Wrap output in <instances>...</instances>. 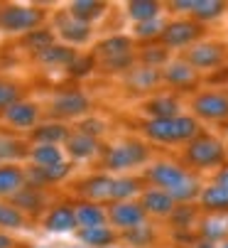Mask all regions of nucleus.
Returning <instances> with one entry per match:
<instances>
[{"instance_id":"39","label":"nucleus","mask_w":228,"mask_h":248,"mask_svg":"<svg viewBox=\"0 0 228 248\" xmlns=\"http://www.w3.org/2000/svg\"><path fill=\"white\" fill-rule=\"evenodd\" d=\"M17 101H20V86L10 81H0V111L5 113Z\"/></svg>"},{"instance_id":"20","label":"nucleus","mask_w":228,"mask_h":248,"mask_svg":"<svg viewBox=\"0 0 228 248\" xmlns=\"http://www.w3.org/2000/svg\"><path fill=\"white\" fill-rule=\"evenodd\" d=\"M32 140L37 145H59L61 140H69V130L61 123H45L32 130Z\"/></svg>"},{"instance_id":"2","label":"nucleus","mask_w":228,"mask_h":248,"mask_svg":"<svg viewBox=\"0 0 228 248\" xmlns=\"http://www.w3.org/2000/svg\"><path fill=\"white\" fill-rule=\"evenodd\" d=\"M186 162L192 167H199V170H206V167H213V165H221L223 157H226V148L221 140L211 138V135H199L189 143L186 153H184Z\"/></svg>"},{"instance_id":"8","label":"nucleus","mask_w":228,"mask_h":248,"mask_svg":"<svg viewBox=\"0 0 228 248\" xmlns=\"http://www.w3.org/2000/svg\"><path fill=\"white\" fill-rule=\"evenodd\" d=\"M147 180L155 185L157 189H165V192H169L172 187H177L184 177L189 174L184 167H179L177 162H157V165H152V167H147Z\"/></svg>"},{"instance_id":"45","label":"nucleus","mask_w":228,"mask_h":248,"mask_svg":"<svg viewBox=\"0 0 228 248\" xmlns=\"http://www.w3.org/2000/svg\"><path fill=\"white\" fill-rule=\"evenodd\" d=\"M133 64V54L130 57H121V59H110V62H103L106 69H110V72H121V69H128Z\"/></svg>"},{"instance_id":"26","label":"nucleus","mask_w":228,"mask_h":248,"mask_svg":"<svg viewBox=\"0 0 228 248\" xmlns=\"http://www.w3.org/2000/svg\"><path fill=\"white\" fill-rule=\"evenodd\" d=\"M201 204L209 209V211H228V189L218 187V185H211V187H204L201 194H199Z\"/></svg>"},{"instance_id":"40","label":"nucleus","mask_w":228,"mask_h":248,"mask_svg":"<svg viewBox=\"0 0 228 248\" xmlns=\"http://www.w3.org/2000/svg\"><path fill=\"white\" fill-rule=\"evenodd\" d=\"M20 155H25L22 143H17L13 138H0V160H13Z\"/></svg>"},{"instance_id":"43","label":"nucleus","mask_w":228,"mask_h":248,"mask_svg":"<svg viewBox=\"0 0 228 248\" xmlns=\"http://www.w3.org/2000/svg\"><path fill=\"white\" fill-rule=\"evenodd\" d=\"M91 69H93V59H91V57H84V59L76 57L74 64L69 66V74H71V77H86Z\"/></svg>"},{"instance_id":"46","label":"nucleus","mask_w":228,"mask_h":248,"mask_svg":"<svg viewBox=\"0 0 228 248\" xmlns=\"http://www.w3.org/2000/svg\"><path fill=\"white\" fill-rule=\"evenodd\" d=\"M194 3H197V0H172V8L179 10V13H192Z\"/></svg>"},{"instance_id":"29","label":"nucleus","mask_w":228,"mask_h":248,"mask_svg":"<svg viewBox=\"0 0 228 248\" xmlns=\"http://www.w3.org/2000/svg\"><path fill=\"white\" fill-rule=\"evenodd\" d=\"M30 160L37 167H52V165L64 162V155H61L59 145H34L30 150Z\"/></svg>"},{"instance_id":"10","label":"nucleus","mask_w":228,"mask_h":248,"mask_svg":"<svg viewBox=\"0 0 228 248\" xmlns=\"http://www.w3.org/2000/svg\"><path fill=\"white\" fill-rule=\"evenodd\" d=\"M226 52L221 45L213 42H204V45H192L186 52V62L192 64L194 69H213L223 62Z\"/></svg>"},{"instance_id":"44","label":"nucleus","mask_w":228,"mask_h":248,"mask_svg":"<svg viewBox=\"0 0 228 248\" xmlns=\"http://www.w3.org/2000/svg\"><path fill=\"white\" fill-rule=\"evenodd\" d=\"M172 219H174L177 226L186 229L189 224H192V219H194V211L189 209V206H177V209H174V214H172Z\"/></svg>"},{"instance_id":"13","label":"nucleus","mask_w":228,"mask_h":248,"mask_svg":"<svg viewBox=\"0 0 228 248\" xmlns=\"http://www.w3.org/2000/svg\"><path fill=\"white\" fill-rule=\"evenodd\" d=\"M76 226V214H74V206L69 204H59L54 206L49 214L45 217V229L52 231V233H66V231H74Z\"/></svg>"},{"instance_id":"11","label":"nucleus","mask_w":228,"mask_h":248,"mask_svg":"<svg viewBox=\"0 0 228 248\" xmlns=\"http://www.w3.org/2000/svg\"><path fill=\"white\" fill-rule=\"evenodd\" d=\"M177 202L169 197V192L165 189H145L142 192V199H140V206L145 209V214H152V217H172L174 214V206Z\"/></svg>"},{"instance_id":"15","label":"nucleus","mask_w":228,"mask_h":248,"mask_svg":"<svg viewBox=\"0 0 228 248\" xmlns=\"http://www.w3.org/2000/svg\"><path fill=\"white\" fill-rule=\"evenodd\" d=\"M27 180V172L13 162L0 165V197H15Z\"/></svg>"},{"instance_id":"30","label":"nucleus","mask_w":228,"mask_h":248,"mask_svg":"<svg viewBox=\"0 0 228 248\" xmlns=\"http://www.w3.org/2000/svg\"><path fill=\"white\" fill-rule=\"evenodd\" d=\"M22 45L27 49H32L34 54H40V52H45V49H49L54 45V32L52 30H45V27H37V30H32V32L25 34Z\"/></svg>"},{"instance_id":"12","label":"nucleus","mask_w":228,"mask_h":248,"mask_svg":"<svg viewBox=\"0 0 228 248\" xmlns=\"http://www.w3.org/2000/svg\"><path fill=\"white\" fill-rule=\"evenodd\" d=\"M54 25H57V30H59L61 37H64L66 42H71V45H84V42L91 37V25L71 17L69 13H59V15L54 17Z\"/></svg>"},{"instance_id":"33","label":"nucleus","mask_w":228,"mask_h":248,"mask_svg":"<svg viewBox=\"0 0 228 248\" xmlns=\"http://www.w3.org/2000/svg\"><path fill=\"white\" fill-rule=\"evenodd\" d=\"M135 194H140V182L135 177H121V180L113 182V189H110L113 202H133Z\"/></svg>"},{"instance_id":"52","label":"nucleus","mask_w":228,"mask_h":248,"mask_svg":"<svg viewBox=\"0 0 228 248\" xmlns=\"http://www.w3.org/2000/svg\"><path fill=\"white\" fill-rule=\"evenodd\" d=\"M226 219H228V217H226Z\"/></svg>"},{"instance_id":"22","label":"nucleus","mask_w":228,"mask_h":248,"mask_svg":"<svg viewBox=\"0 0 228 248\" xmlns=\"http://www.w3.org/2000/svg\"><path fill=\"white\" fill-rule=\"evenodd\" d=\"M66 150H69V155L76 157V160H86V157L96 155L98 143H96V138H89V135H84V133H74V135H69V140H66Z\"/></svg>"},{"instance_id":"18","label":"nucleus","mask_w":228,"mask_h":248,"mask_svg":"<svg viewBox=\"0 0 228 248\" xmlns=\"http://www.w3.org/2000/svg\"><path fill=\"white\" fill-rule=\"evenodd\" d=\"M113 177L108 174H93L89 180H84L79 185V192L84 197H89V202H96V199H110V189H113Z\"/></svg>"},{"instance_id":"41","label":"nucleus","mask_w":228,"mask_h":248,"mask_svg":"<svg viewBox=\"0 0 228 248\" xmlns=\"http://www.w3.org/2000/svg\"><path fill=\"white\" fill-rule=\"evenodd\" d=\"M142 62H145V66L155 69L157 64H165L167 62V49L165 47H147L142 52Z\"/></svg>"},{"instance_id":"27","label":"nucleus","mask_w":228,"mask_h":248,"mask_svg":"<svg viewBox=\"0 0 228 248\" xmlns=\"http://www.w3.org/2000/svg\"><path fill=\"white\" fill-rule=\"evenodd\" d=\"M45 204V197L37 187H22L15 197H13V206H17L20 211H40Z\"/></svg>"},{"instance_id":"50","label":"nucleus","mask_w":228,"mask_h":248,"mask_svg":"<svg viewBox=\"0 0 228 248\" xmlns=\"http://www.w3.org/2000/svg\"><path fill=\"white\" fill-rule=\"evenodd\" d=\"M221 248H228V241H226V243H223V246H221Z\"/></svg>"},{"instance_id":"42","label":"nucleus","mask_w":228,"mask_h":248,"mask_svg":"<svg viewBox=\"0 0 228 248\" xmlns=\"http://www.w3.org/2000/svg\"><path fill=\"white\" fill-rule=\"evenodd\" d=\"M103 130H106V123H103L101 118H86V121H81V125H79V133H84V135H89V138H98Z\"/></svg>"},{"instance_id":"25","label":"nucleus","mask_w":228,"mask_h":248,"mask_svg":"<svg viewBox=\"0 0 228 248\" xmlns=\"http://www.w3.org/2000/svg\"><path fill=\"white\" fill-rule=\"evenodd\" d=\"M79 241L91 248H106L116 243V233L108 226H93V229H79Z\"/></svg>"},{"instance_id":"28","label":"nucleus","mask_w":228,"mask_h":248,"mask_svg":"<svg viewBox=\"0 0 228 248\" xmlns=\"http://www.w3.org/2000/svg\"><path fill=\"white\" fill-rule=\"evenodd\" d=\"M128 17L135 20V25L155 20L160 17V3H155V0H133V3H128Z\"/></svg>"},{"instance_id":"47","label":"nucleus","mask_w":228,"mask_h":248,"mask_svg":"<svg viewBox=\"0 0 228 248\" xmlns=\"http://www.w3.org/2000/svg\"><path fill=\"white\" fill-rule=\"evenodd\" d=\"M213 185H218V187L228 189V167L218 170V174H216V182H213Z\"/></svg>"},{"instance_id":"9","label":"nucleus","mask_w":228,"mask_h":248,"mask_svg":"<svg viewBox=\"0 0 228 248\" xmlns=\"http://www.w3.org/2000/svg\"><path fill=\"white\" fill-rule=\"evenodd\" d=\"M91 108L89 96H84L81 91H64L52 101V113L59 118H76Z\"/></svg>"},{"instance_id":"1","label":"nucleus","mask_w":228,"mask_h":248,"mask_svg":"<svg viewBox=\"0 0 228 248\" xmlns=\"http://www.w3.org/2000/svg\"><path fill=\"white\" fill-rule=\"evenodd\" d=\"M145 135L155 143H192L194 138H199V123L192 116H174V118H150L142 125Z\"/></svg>"},{"instance_id":"19","label":"nucleus","mask_w":228,"mask_h":248,"mask_svg":"<svg viewBox=\"0 0 228 248\" xmlns=\"http://www.w3.org/2000/svg\"><path fill=\"white\" fill-rule=\"evenodd\" d=\"M130 49H133V40L125 37V34H116V37H108L98 45V54L103 57V62L130 57Z\"/></svg>"},{"instance_id":"31","label":"nucleus","mask_w":228,"mask_h":248,"mask_svg":"<svg viewBox=\"0 0 228 248\" xmlns=\"http://www.w3.org/2000/svg\"><path fill=\"white\" fill-rule=\"evenodd\" d=\"M201 194V185H199V180L194 174H186L184 180L177 185V187H172L169 189V197L174 199V202H192V199H197Z\"/></svg>"},{"instance_id":"14","label":"nucleus","mask_w":228,"mask_h":248,"mask_svg":"<svg viewBox=\"0 0 228 248\" xmlns=\"http://www.w3.org/2000/svg\"><path fill=\"white\" fill-rule=\"evenodd\" d=\"M74 214H76V224L81 229L106 226V221H108V211L96 202H79L74 206Z\"/></svg>"},{"instance_id":"32","label":"nucleus","mask_w":228,"mask_h":248,"mask_svg":"<svg viewBox=\"0 0 228 248\" xmlns=\"http://www.w3.org/2000/svg\"><path fill=\"white\" fill-rule=\"evenodd\" d=\"M160 79H162V74L157 72V69H152V66H140V69H135V72L128 77V84H130L135 91H147L150 86H155Z\"/></svg>"},{"instance_id":"37","label":"nucleus","mask_w":228,"mask_h":248,"mask_svg":"<svg viewBox=\"0 0 228 248\" xmlns=\"http://www.w3.org/2000/svg\"><path fill=\"white\" fill-rule=\"evenodd\" d=\"M165 30H167L165 20L155 17V20H147V22H137L135 25V37H140V40H155V37H162Z\"/></svg>"},{"instance_id":"7","label":"nucleus","mask_w":228,"mask_h":248,"mask_svg":"<svg viewBox=\"0 0 228 248\" xmlns=\"http://www.w3.org/2000/svg\"><path fill=\"white\" fill-rule=\"evenodd\" d=\"M192 108L199 118L206 121H223L228 118V96L226 93H216V91H206L199 93L192 103Z\"/></svg>"},{"instance_id":"4","label":"nucleus","mask_w":228,"mask_h":248,"mask_svg":"<svg viewBox=\"0 0 228 248\" xmlns=\"http://www.w3.org/2000/svg\"><path fill=\"white\" fill-rule=\"evenodd\" d=\"M150 157V150L142 145V143H135V140H130V143H121V145H113L108 148L103 162L108 170L113 172H125V170H133L142 162H147Z\"/></svg>"},{"instance_id":"35","label":"nucleus","mask_w":228,"mask_h":248,"mask_svg":"<svg viewBox=\"0 0 228 248\" xmlns=\"http://www.w3.org/2000/svg\"><path fill=\"white\" fill-rule=\"evenodd\" d=\"M226 233H228V219L226 217H209L204 224H201V236L206 238V241H211V243H216V241H221V238H226Z\"/></svg>"},{"instance_id":"21","label":"nucleus","mask_w":228,"mask_h":248,"mask_svg":"<svg viewBox=\"0 0 228 248\" xmlns=\"http://www.w3.org/2000/svg\"><path fill=\"white\" fill-rule=\"evenodd\" d=\"M40 64H47V66H71L74 59H76V52L66 45H52L49 49L34 54Z\"/></svg>"},{"instance_id":"16","label":"nucleus","mask_w":228,"mask_h":248,"mask_svg":"<svg viewBox=\"0 0 228 248\" xmlns=\"http://www.w3.org/2000/svg\"><path fill=\"white\" fill-rule=\"evenodd\" d=\"M3 118L15 128H32L37 123V118H40V108L30 101H17L15 106H10L3 113Z\"/></svg>"},{"instance_id":"3","label":"nucleus","mask_w":228,"mask_h":248,"mask_svg":"<svg viewBox=\"0 0 228 248\" xmlns=\"http://www.w3.org/2000/svg\"><path fill=\"white\" fill-rule=\"evenodd\" d=\"M45 10L30 5H5L0 10V30L5 32H32L42 25Z\"/></svg>"},{"instance_id":"49","label":"nucleus","mask_w":228,"mask_h":248,"mask_svg":"<svg viewBox=\"0 0 228 248\" xmlns=\"http://www.w3.org/2000/svg\"><path fill=\"white\" fill-rule=\"evenodd\" d=\"M194 248H216V246H213L211 241H206V238H201V241H199V243H197Z\"/></svg>"},{"instance_id":"51","label":"nucleus","mask_w":228,"mask_h":248,"mask_svg":"<svg viewBox=\"0 0 228 248\" xmlns=\"http://www.w3.org/2000/svg\"><path fill=\"white\" fill-rule=\"evenodd\" d=\"M71 248H79V246H71Z\"/></svg>"},{"instance_id":"17","label":"nucleus","mask_w":228,"mask_h":248,"mask_svg":"<svg viewBox=\"0 0 228 248\" xmlns=\"http://www.w3.org/2000/svg\"><path fill=\"white\" fill-rule=\"evenodd\" d=\"M162 77L172 84V86H192L197 81V69L189 64L186 59H179V62H169L165 66Z\"/></svg>"},{"instance_id":"36","label":"nucleus","mask_w":228,"mask_h":248,"mask_svg":"<svg viewBox=\"0 0 228 248\" xmlns=\"http://www.w3.org/2000/svg\"><path fill=\"white\" fill-rule=\"evenodd\" d=\"M223 10H226V3H221V0H197L192 15L197 20H216L223 15Z\"/></svg>"},{"instance_id":"23","label":"nucleus","mask_w":228,"mask_h":248,"mask_svg":"<svg viewBox=\"0 0 228 248\" xmlns=\"http://www.w3.org/2000/svg\"><path fill=\"white\" fill-rule=\"evenodd\" d=\"M145 111L152 118H174L179 116V101L174 96H155L145 103Z\"/></svg>"},{"instance_id":"38","label":"nucleus","mask_w":228,"mask_h":248,"mask_svg":"<svg viewBox=\"0 0 228 248\" xmlns=\"http://www.w3.org/2000/svg\"><path fill=\"white\" fill-rule=\"evenodd\" d=\"M152 238H155V233H152V229L150 226H137V229H130V231H125V241L130 243V246H135V248H145V246H150L152 243Z\"/></svg>"},{"instance_id":"48","label":"nucleus","mask_w":228,"mask_h":248,"mask_svg":"<svg viewBox=\"0 0 228 248\" xmlns=\"http://www.w3.org/2000/svg\"><path fill=\"white\" fill-rule=\"evenodd\" d=\"M13 246H15V241H13L8 233L0 231V248H13Z\"/></svg>"},{"instance_id":"24","label":"nucleus","mask_w":228,"mask_h":248,"mask_svg":"<svg viewBox=\"0 0 228 248\" xmlns=\"http://www.w3.org/2000/svg\"><path fill=\"white\" fill-rule=\"evenodd\" d=\"M103 10H106V5L98 3V0H74L66 13H69L71 17H76V20H81V22L91 25V20L101 17Z\"/></svg>"},{"instance_id":"5","label":"nucleus","mask_w":228,"mask_h":248,"mask_svg":"<svg viewBox=\"0 0 228 248\" xmlns=\"http://www.w3.org/2000/svg\"><path fill=\"white\" fill-rule=\"evenodd\" d=\"M201 34H204V27L197 20H177V22L167 25V30L162 34V42L167 47H189V45H194Z\"/></svg>"},{"instance_id":"6","label":"nucleus","mask_w":228,"mask_h":248,"mask_svg":"<svg viewBox=\"0 0 228 248\" xmlns=\"http://www.w3.org/2000/svg\"><path fill=\"white\" fill-rule=\"evenodd\" d=\"M145 209L137 204V202H113L110 209H108V219L113 226H118L123 231H130V229H137L145 224Z\"/></svg>"},{"instance_id":"34","label":"nucleus","mask_w":228,"mask_h":248,"mask_svg":"<svg viewBox=\"0 0 228 248\" xmlns=\"http://www.w3.org/2000/svg\"><path fill=\"white\" fill-rule=\"evenodd\" d=\"M25 214L17 209V206H13V204H8V202H0V229H8V231H17V229H25Z\"/></svg>"}]
</instances>
